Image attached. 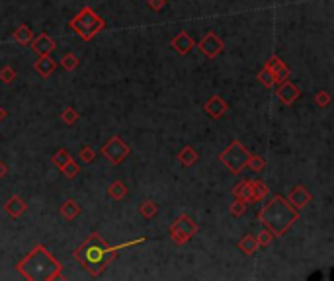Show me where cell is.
I'll list each match as a JSON object with an SVG mask.
<instances>
[{
    "mask_svg": "<svg viewBox=\"0 0 334 281\" xmlns=\"http://www.w3.org/2000/svg\"><path fill=\"white\" fill-rule=\"evenodd\" d=\"M227 109H229V105H227V102H225L221 96H211L204 105V111L211 119L223 118V116L227 114Z\"/></svg>",
    "mask_w": 334,
    "mask_h": 281,
    "instance_id": "10",
    "label": "cell"
},
{
    "mask_svg": "<svg viewBox=\"0 0 334 281\" xmlns=\"http://www.w3.org/2000/svg\"><path fill=\"white\" fill-rule=\"evenodd\" d=\"M141 242H145V238H137V240H133V242H125V244H121V246H110L106 240H104L98 233H94V235H90L86 242L82 244V246H78L76 250H74V258L84 266L90 275H100L106 266L114 260L117 256V252L119 250H125V248H131V246H135V244H141Z\"/></svg>",
    "mask_w": 334,
    "mask_h": 281,
    "instance_id": "1",
    "label": "cell"
},
{
    "mask_svg": "<svg viewBox=\"0 0 334 281\" xmlns=\"http://www.w3.org/2000/svg\"><path fill=\"white\" fill-rule=\"evenodd\" d=\"M108 193H110V197H112V199L121 201V199L127 195V188H125V184H123V182L116 180V182H112V184L108 186Z\"/></svg>",
    "mask_w": 334,
    "mask_h": 281,
    "instance_id": "21",
    "label": "cell"
},
{
    "mask_svg": "<svg viewBox=\"0 0 334 281\" xmlns=\"http://www.w3.org/2000/svg\"><path fill=\"white\" fill-rule=\"evenodd\" d=\"M139 211H141V215H143L145 219H153V217L159 213V207H157V203H153V201H143Z\"/></svg>",
    "mask_w": 334,
    "mask_h": 281,
    "instance_id": "26",
    "label": "cell"
},
{
    "mask_svg": "<svg viewBox=\"0 0 334 281\" xmlns=\"http://www.w3.org/2000/svg\"><path fill=\"white\" fill-rule=\"evenodd\" d=\"M315 104L320 105V107H326V105L330 104V94L324 92V90L317 92V94H315Z\"/></svg>",
    "mask_w": 334,
    "mask_h": 281,
    "instance_id": "34",
    "label": "cell"
},
{
    "mask_svg": "<svg viewBox=\"0 0 334 281\" xmlns=\"http://www.w3.org/2000/svg\"><path fill=\"white\" fill-rule=\"evenodd\" d=\"M6 174H8V168H6V164L0 160V180L6 176Z\"/></svg>",
    "mask_w": 334,
    "mask_h": 281,
    "instance_id": "38",
    "label": "cell"
},
{
    "mask_svg": "<svg viewBox=\"0 0 334 281\" xmlns=\"http://www.w3.org/2000/svg\"><path fill=\"white\" fill-rule=\"evenodd\" d=\"M69 26H71V30H73L80 39L90 41L98 31L106 28V22H104L102 18L96 14L92 8L86 6V8H82L78 14L74 16Z\"/></svg>",
    "mask_w": 334,
    "mask_h": 281,
    "instance_id": "4",
    "label": "cell"
},
{
    "mask_svg": "<svg viewBox=\"0 0 334 281\" xmlns=\"http://www.w3.org/2000/svg\"><path fill=\"white\" fill-rule=\"evenodd\" d=\"M311 199H313V195H311V192H309L307 188H303V186H295V188L291 190L290 199H288V201H290L295 209H303L311 203Z\"/></svg>",
    "mask_w": 334,
    "mask_h": 281,
    "instance_id": "11",
    "label": "cell"
},
{
    "mask_svg": "<svg viewBox=\"0 0 334 281\" xmlns=\"http://www.w3.org/2000/svg\"><path fill=\"white\" fill-rule=\"evenodd\" d=\"M279 65H283V61L279 59L277 55H274L272 59H270V61H268V63H266V69H270V71L274 73V71H276V69H277V67H279Z\"/></svg>",
    "mask_w": 334,
    "mask_h": 281,
    "instance_id": "37",
    "label": "cell"
},
{
    "mask_svg": "<svg viewBox=\"0 0 334 281\" xmlns=\"http://www.w3.org/2000/svg\"><path fill=\"white\" fill-rule=\"evenodd\" d=\"M274 80H276V84H281V82L290 80V67L279 65L276 71H274Z\"/></svg>",
    "mask_w": 334,
    "mask_h": 281,
    "instance_id": "28",
    "label": "cell"
},
{
    "mask_svg": "<svg viewBox=\"0 0 334 281\" xmlns=\"http://www.w3.org/2000/svg\"><path fill=\"white\" fill-rule=\"evenodd\" d=\"M78 118H80V116H78V111H76L74 107H67V109L63 111V121H65L67 125H71V127L78 121Z\"/></svg>",
    "mask_w": 334,
    "mask_h": 281,
    "instance_id": "29",
    "label": "cell"
},
{
    "mask_svg": "<svg viewBox=\"0 0 334 281\" xmlns=\"http://www.w3.org/2000/svg\"><path fill=\"white\" fill-rule=\"evenodd\" d=\"M4 209H6V213L10 215V217H14V219H18L26 209H28V205H26V201L22 199V197H18V195H12L8 201H6V205H4Z\"/></svg>",
    "mask_w": 334,
    "mask_h": 281,
    "instance_id": "15",
    "label": "cell"
},
{
    "mask_svg": "<svg viewBox=\"0 0 334 281\" xmlns=\"http://www.w3.org/2000/svg\"><path fill=\"white\" fill-rule=\"evenodd\" d=\"M198 47H200V51L204 53L205 57L213 59V57H217L219 53L223 51V41L219 39V35L215 33V31H207Z\"/></svg>",
    "mask_w": 334,
    "mask_h": 281,
    "instance_id": "8",
    "label": "cell"
},
{
    "mask_svg": "<svg viewBox=\"0 0 334 281\" xmlns=\"http://www.w3.org/2000/svg\"><path fill=\"white\" fill-rule=\"evenodd\" d=\"M61 170H63V174H65V176L67 178H71V180H73L74 176H78V172H80V166H78V164L74 162L73 158H71V160H69V162L67 164H63V166H61Z\"/></svg>",
    "mask_w": 334,
    "mask_h": 281,
    "instance_id": "27",
    "label": "cell"
},
{
    "mask_svg": "<svg viewBox=\"0 0 334 281\" xmlns=\"http://www.w3.org/2000/svg\"><path fill=\"white\" fill-rule=\"evenodd\" d=\"M231 213L234 217H243L245 213H247V203L245 201H241V199H234L231 205Z\"/></svg>",
    "mask_w": 334,
    "mask_h": 281,
    "instance_id": "32",
    "label": "cell"
},
{
    "mask_svg": "<svg viewBox=\"0 0 334 281\" xmlns=\"http://www.w3.org/2000/svg\"><path fill=\"white\" fill-rule=\"evenodd\" d=\"M170 45H172V49H174L178 55H188L189 51L194 49V39L189 37L188 31H180V33H176L174 37H172V41H170Z\"/></svg>",
    "mask_w": 334,
    "mask_h": 281,
    "instance_id": "12",
    "label": "cell"
},
{
    "mask_svg": "<svg viewBox=\"0 0 334 281\" xmlns=\"http://www.w3.org/2000/svg\"><path fill=\"white\" fill-rule=\"evenodd\" d=\"M147 4H149V8H151V10L160 12V10L166 6V0H147Z\"/></svg>",
    "mask_w": 334,
    "mask_h": 281,
    "instance_id": "36",
    "label": "cell"
},
{
    "mask_svg": "<svg viewBox=\"0 0 334 281\" xmlns=\"http://www.w3.org/2000/svg\"><path fill=\"white\" fill-rule=\"evenodd\" d=\"M6 118V111H4V109H2V107H0V121H2V119Z\"/></svg>",
    "mask_w": 334,
    "mask_h": 281,
    "instance_id": "39",
    "label": "cell"
},
{
    "mask_svg": "<svg viewBox=\"0 0 334 281\" xmlns=\"http://www.w3.org/2000/svg\"><path fill=\"white\" fill-rule=\"evenodd\" d=\"M178 158H180V162L184 166H194L200 160V154H198V150H194L192 147H184L178 152Z\"/></svg>",
    "mask_w": 334,
    "mask_h": 281,
    "instance_id": "20",
    "label": "cell"
},
{
    "mask_svg": "<svg viewBox=\"0 0 334 281\" xmlns=\"http://www.w3.org/2000/svg\"><path fill=\"white\" fill-rule=\"evenodd\" d=\"M129 152H131L129 147H127L125 141L119 139V137H112V139L102 147L104 158H108L110 164H121L129 156Z\"/></svg>",
    "mask_w": 334,
    "mask_h": 281,
    "instance_id": "7",
    "label": "cell"
},
{
    "mask_svg": "<svg viewBox=\"0 0 334 281\" xmlns=\"http://www.w3.org/2000/svg\"><path fill=\"white\" fill-rule=\"evenodd\" d=\"M16 267L29 281H51L63 277L61 262L47 252L43 244H37Z\"/></svg>",
    "mask_w": 334,
    "mask_h": 281,
    "instance_id": "2",
    "label": "cell"
},
{
    "mask_svg": "<svg viewBox=\"0 0 334 281\" xmlns=\"http://www.w3.org/2000/svg\"><path fill=\"white\" fill-rule=\"evenodd\" d=\"M12 37H14L16 43L29 45V43H31V39H33V33H31V30H29L28 26H20V28H18L14 33H12Z\"/></svg>",
    "mask_w": 334,
    "mask_h": 281,
    "instance_id": "22",
    "label": "cell"
},
{
    "mask_svg": "<svg viewBox=\"0 0 334 281\" xmlns=\"http://www.w3.org/2000/svg\"><path fill=\"white\" fill-rule=\"evenodd\" d=\"M69 160H71V154H69V152H67L65 148H59L57 152L53 154V162L57 164L59 168H61L63 164H67V162H69Z\"/></svg>",
    "mask_w": 334,
    "mask_h": 281,
    "instance_id": "31",
    "label": "cell"
},
{
    "mask_svg": "<svg viewBox=\"0 0 334 281\" xmlns=\"http://www.w3.org/2000/svg\"><path fill=\"white\" fill-rule=\"evenodd\" d=\"M297 217H299V209L293 207L281 195H274L270 201H266V205L258 213V219L264 222L266 229L272 231L274 237H283L291 224L297 221Z\"/></svg>",
    "mask_w": 334,
    "mask_h": 281,
    "instance_id": "3",
    "label": "cell"
},
{
    "mask_svg": "<svg viewBox=\"0 0 334 281\" xmlns=\"http://www.w3.org/2000/svg\"><path fill=\"white\" fill-rule=\"evenodd\" d=\"M256 80H260V82L264 84V86H266V88H274V86H276V80H274V73H272L270 69H266V67L262 69L260 73L256 74Z\"/></svg>",
    "mask_w": 334,
    "mask_h": 281,
    "instance_id": "23",
    "label": "cell"
},
{
    "mask_svg": "<svg viewBox=\"0 0 334 281\" xmlns=\"http://www.w3.org/2000/svg\"><path fill=\"white\" fill-rule=\"evenodd\" d=\"M198 233V222L189 215H180L172 224H170V237L176 244H186L189 242L194 235Z\"/></svg>",
    "mask_w": 334,
    "mask_h": 281,
    "instance_id": "6",
    "label": "cell"
},
{
    "mask_svg": "<svg viewBox=\"0 0 334 281\" xmlns=\"http://www.w3.org/2000/svg\"><path fill=\"white\" fill-rule=\"evenodd\" d=\"M268 195H270L268 186L264 182H260V180H252V197H250V201L252 203H262Z\"/></svg>",
    "mask_w": 334,
    "mask_h": 281,
    "instance_id": "17",
    "label": "cell"
},
{
    "mask_svg": "<svg viewBox=\"0 0 334 281\" xmlns=\"http://www.w3.org/2000/svg\"><path fill=\"white\" fill-rule=\"evenodd\" d=\"M247 166L252 170V172H262L264 168H266V158H262V156H248L247 160Z\"/></svg>",
    "mask_w": 334,
    "mask_h": 281,
    "instance_id": "25",
    "label": "cell"
},
{
    "mask_svg": "<svg viewBox=\"0 0 334 281\" xmlns=\"http://www.w3.org/2000/svg\"><path fill=\"white\" fill-rule=\"evenodd\" d=\"M248 156H250V152L243 147V143L232 141L231 145L219 154V160H221L223 166H227L229 172H232V174H241V172L247 168Z\"/></svg>",
    "mask_w": 334,
    "mask_h": 281,
    "instance_id": "5",
    "label": "cell"
},
{
    "mask_svg": "<svg viewBox=\"0 0 334 281\" xmlns=\"http://www.w3.org/2000/svg\"><path fill=\"white\" fill-rule=\"evenodd\" d=\"M61 215L67 219V221H74L78 215H80V205L73 201V199H69V201H65L63 205H61Z\"/></svg>",
    "mask_w": 334,
    "mask_h": 281,
    "instance_id": "18",
    "label": "cell"
},
{
    "mask_svg": "<svg viewBox=\"0 0 334 281\" xmlns=\"http://www.w3.org/2000/svg\"><path fill=\"white\" fill-rule=\"evenodd\" d=\"M59 65H61L65 71H74V69H76L80 63H78V57H76V55H73V53H65Z\"/></svg>",
    "mask_w": 334,
    "mask_h": 281,
    "instance_id": "24",
    "label": "cell"
},
{
    "mask_svg": "<svg viewBox=\"0 0 334 281\" xmlns=\"http://www.w3.org/2000/svg\"><path fill=\"white\" fill-rule=\"evenodd\" d=\"M78 158H80L84 164H90L94 158H96V152H94V148L92 147H84L82 150H80V156H78Z\"/></svg>",
    "mask_w": 334,
    "mask_h": 281,
    "instance_id": "35",
    "label": "cell"
},
{
    "mask_svg": "<svg viewBox=\"0 0 334 281\" xmlns=\"http://www.w3.org/2000/svg\"><path fill=\"white\" fill-rule=\"evenodd\" d=\"M232 195L234 199H241L245 203H250V197H252V180H243L238 182L234 188H232Z\"/></svg>",
    "mask_w": 334,
    "mask_h": 281,
    "instance_id": "14",
    "label": "cell"
},
{
    "mask_svg": "<svg viewBox=\"0 0 334 281\" xmlns=\"http://www.w3.org/2000/svg\"><path fill=\"white\" fill-rule=\"evenodd\" d=\"M276 94H277V98H279L283 104L291 105L293 102H295V100H297V98H299V94H301V92H299V88H297L293 82L285 80V82H281V84H279V88H277Z\"/></svg>",
    "mask_w": 334,
    "mask_h": 281,
    "instance_id": "13",
    "label": "cell"
},
{
    "mask_svg": "<svg viewBox=\"0 0 334 281\" xmlns=\"http://www.w3.org/2000/svg\"><path fill=\"white\" fill-rule=\"evenodd\" d=\"M29 45H31L33 53H37L39 57H41V55H51V53L57 49L55 39H53V37H49L47 33H39V37H33Z\"/></svg>",
    "mask_w": 334,
    "mask_h": 281,
    "instance_id": "9",
    "label": "cell"
},
{
    "mask_svg": "<svg viewBox=\"0 0 334 281\" xmlns=\"http://www.w3.org/2000/svg\"><path fill=\"white\" fill-rule=\"evenodd\" d=\"M33 69H35V71L39 73V76H49V74L53 73L55 69H57V63L51 59L49 55H41L39 59L35 61Z\"/></svg>",
    "mask_w": 334,
    "mask_h": 281,
    "instance_id": "16",
    "label": "cell"
},
{
    "mask_svg": "<svg viewBox=\"0 0 334 281\" xmlns=\"http://www.w3.org/2000/svg\"><path fill=\"white\" fill-rule=\"evenodd\" d=\"M256 240H258V246H268V244L274 240V235H272V231H270V229H266V227H264V229L260 231V235L256 237Z\"/></svg>",
    "mask_w": 334,
    "mask_h": 281,
    "instance_id": "30",
    "label": "cell"
},
{
    "mask_svg": "<svg viewBox=\"0 0 334 281\" xmlns=\"http://www.w3.org/2000/svg\"><path fill=\"white\" fill-rule=\"evenodd\" d=\"M16 78V71L12 67H4L2 71H0V80L4 82V84H10V82H14Z\"/></svg>",
    "mask_w": 334,
    "mask_h": 281,
    "instance_id": "33",
    "label": "cell"
},
{
    "mask_svg": "<svg viewBox=\"0 0 334 281\" xmlns=\"http://www.w3.org/2000/svg\"><path fill=\"white\" fill-rule=\"evenodd\" d=\"M236 246H238V250L243 252V254L252 256L254 252L258 250V240H256L254 235H247V237H243V240H241Z\"/></svg>",
    "mask_w": 334,
    "mask_h": 281,
    "instance_id": "19",
    "label": "cell"
}]
</instances>
